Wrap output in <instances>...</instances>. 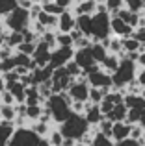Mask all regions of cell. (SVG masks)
Masks as SVG:
<instances>
[{"label": "cell", "instance_id": "cell-1", "mask_svg": "<svg viewBox=\"0 0 145 146\" xmlns=\"http://www.w3.org/2000/svg\"><path fill=\"white\" fill-rule=\"evenodd\" d=\"M138 63L132 61L130 57H127V54H121V63L117 67V70L112 74V80H113V89H125L130 82H134L136 76H138Z\"/></svg>", "mask_w": 145, "mask_h": 146}, {"label": "cell", "instance_id": "cell-2", "mask_svg": "<svg viewBox=\"0 0 145 146\" xmlns=\"http://www.w3.org/2000/svg\"><path fill=\"white\" fill-rule=\"evenodd\" d=\"M71 104H72V98L67 91H63V93H60V94H52V96L47 100V106L50 107V113H52V120L58 126L63 124L72 115Z\"/></svg>", "mask_w": 145, "mask_h": 146}, {"label": "cell", "instance_id": "cell-3", "mask_svg": "<svg viewBox=\"0 0 145 146\" xmlns=\"http://www.w3.org/2000/svg\"><path fill=\"white\" fill-rule=\"evenodd\" d=\"M60 131L63 133V137H69V139L80 141L86 133H89L91 124L87 122L86 115H78V113H72L69 118H67L63 124L58 126Z\"/></svg>", "mask_w": 145, "mask_h": 146}, {"label": "cell", "instance_id": "cell-4", "mask_svg": "<svg viewBox=\"0 0 145 146\" xmlns=\"http://www.w3.org/2000/svg\"><path fill=\"white\" fill-rule=\"evenodd\" d=\"M110 35H113L110 11H97V13H93V19H91V39H93V43L95 41H104Z\"/></svg>", "mask_w": 145, "mask_h": 146}, {"label": "cell", "instance_id": "cell-5", "mask_svg": "<svg viewBox=\"0 0 145 146\" xmlns=\"http://www.w3.org/2000/svg\"><path fill=\"white\" fill-rule=\"evenodd\" d=\"M4 24L9 32H24L32 24V17H30V9L17 6L9 15L4 17Z\"/></svg>", "mask_w": 145, "mask_h": 146}, {"label": "cell", "instance_id": "cell-6", "mask_svg": "<svg viewBox=\"0 0 145 146\" xmlns=\"http://www.w3.org/2000/svg\"><path fill=\"white\" fill-rule=\"evenodd\" d=\"M41 137L32 128H17L11 135L7 146H37Z\"/></svg>", "mask_w": 145, "mask_h": 146}, {"label": "cell", "instance_id": "cell-7", "mask_svg": "<svg viewBox=\"0 0 145 146\" xmlns=\"http://www.w3.org/2000/svg\"><path fill=\"white\" fill-rule=\"evenodd\" d=\"M75 57V46H58L56 50H52L50 56V65L54 68L58 67H65L67 63Z\"/></svg>", "mask_w": 145, "mask_h": 146}, {"label": "cell", "instance_id": "cell-8", "mask_svg": "<svg viewBox=\"0 0 145 146\" xmlns=\"http://www.w3.org/2000/svg\"><path fill=\"white\" fill-rule=\"evenodd\" d=\"M89 91H91V85L87 82L75 80V82L71 83V87L67 89V93L71 94L72 100H78V102H89Z\"/></svg>", "mask_w": 145, "mask_h": 146}, {"label": "cell", "instance_id": "cell-9", "mask_svg": "<svg viewBox=\"0 0 145 146\" xmlns=\"http://www.w3.org/2000/svg\"><path fill=\"white\" fill-rule=\"evenodd\" d=\"M50 56H52V50L45 41H37V46H36V52H34V59H36L37 67H47L50 65Z\"/></svg>", "mask_w": 145, "mask_h": 146}, {"label": "cell", "instance_id": "cell-10", "mask_svg": "<svg viewBox=\"0 0 145 146\" xmlns=\"http://www.w3.org/2000/svg\"><path fill=\"white\" fill-rule=\"evenodd\" d=\"M72 59H75L76 63L82 67V70H86V68L97 65V61H95V57H93V52H91V46L75 50V57H72Z\"/></svg>", "mask_w": 145, "mask_h": 146}, {"label": "cell", "instance_id": "cell-11", "mask_svg": "<svg viewBox=\"0 0 145 146\" xmlns=\"http://www.w3.org/2000/svg\"><path fill=\"white\" fill-rule=\"evenodd\" d=\"M76 78H72V76L67 72V68L65 67H58V68H54V74H52V82L56 83V85H60L63 91H67L71 87V83L75 82Z\"/></svg>", "mask_w": 145, "mask_h": 146}, {"label": "cell", "instance_id": "cell-12", "mask_svg": "<svg viewBox=\"0 0 145 146\" xmlns=\"http://www.w3.org/2000/svg\"><path fill=\"white\" fill-rule=\"evenodd\" d=\"M112 33L117 37H130L134 33V28L121 17H112Z\"/></svg>", "mask_w": 145, "mask_h": 146}, {"label": "cell", "instance_id": "cell-13", "mask_svg": "<svg viewBox=\"0 0 145 146\" xmlns=\"http://www.w3.org/2000/svg\"><path fill=\"white\" fill-rule=\"evenodd\" d=\"M84 115H86L87 122H89L91 126H99V122L104 118V113L101 111V106H99V104H93V102H86V111H84Z\"/></svg>", "mask_w": 145, "mask_h": 146}, {"label": "cell", "instance_id": "cell-14", "mask_svg": "<svg viewBox=\"0 0 145 146\" xmlns=\"http://www.w3.org/2000/svg\"><path fill=\"white\" fill-rule=\"evenodd\" d=\"M71 9L76 17L78 15H93L97 13V0H76V4Z\"/></svg>", "mask_w": 145, "mask_h": 146}, {"label": "cell", "instance_id": "cell-15", "mask_svg": "<svg viewBox=\"0 0 145 146\" xmlns=\"http://www.w3.org/2000/svg\"><path fill=\"white\" fill-rule=\"evenodd\" d=\"M76 28V15L72 13V9H65L62 15H60V26L58 32H65L69 33L71 30Z\"/></svg>", "mask_w": 145, "mask_h": 146}, {"label": "cell", "instance_id": "cell-16", "mask_svg": "<svg viewBox=\"0 0 145 146\" xmlns=\"http://www.w3.org/2000/svg\"><path fill=\"white\" fill-rule=\"evenodd\" d=\"M52 74H54V67L52 65H47V67H37L32 70V78H34V83L41 85V83L52 80Z\"/></svg>", "mask_w": 145, "mask_h": 146}, {"label": "cell", "instance_id": "cell-17", "mask_svg": "<svg viewBox=\"0 0 145 146\" xmlns=\"http://www.w3.org/2000/svg\"><path fill=\"white\" fill-rule=\"evenodd\" d=\"M6 89L11 91V94L15 96L17 104H26V85H22L21 80H17V82H6Z\"/></svg>", "mask_w": 145, "mask_h": 146}, {"label": "cell", "instance_id": "cell-18", "mask_svg": "<svg viewBox=\"0 0 145 146\" xmlns=\"http://www.w3.org/2000/svg\"><path fill=\"white\" fill-rule=\"evenodd\" d=\"M130 129H132V124L128 122H113V128H112V137L113 141H123V139H128L130 137Z\"/></svg>", "mask_w": 145, "mask_h": 146}, {"label": "cell", "instance_id": "cell-19", "mask_svg": "<svg viewBox=\"0 0 145 146\" xmlns=\"http://www.w3.org/2000/svg\"><path fill=\"white\" fill-rule=\"evenodd\" d=\"M15 124L13 122H7V120H0V146H7L11 135L15 131Z\"/></svg>", "mask_w": 145, "mask_h": 146}, {"label": "cell", "instance_id": "cell-20", "mask_svg": "<svg viewBox=\"0 0 145 146\" xmlns=\"http://www.w3.org/2000/svg\"><path fill=\"white\" fill-rule=\"evenodd\" d=\"M127 115H128V107H127V104L123 102V104H117V106L106 115V118H110L112 122H123V120H127Z\"/></svg>", "mask_w": 145, "mask_h": 146}, {"label": "cell", "instance_id": "cell-21", "mask_svg": "<svg viewBox=\"0 0 145 146\" xmlns=\"http://www.w3.org/2000/svg\"><path fill=\"white\" fill-rule=\"evenodd\" d=\"M104 43V46L108 48V52H112V54H125V50H123V37H117V35H110L108 39H104L102 41Z\"/></svg>", "mask_w": 145, "mask_h": 146}, {"label": "cell", "instance_id": "cell-22", "mask_svg": "<svg viewBox=\"0 0 145 146\" xmlns=\"http://www.w3.org/2000/svg\"><path fill=\"white\" fill-rule=\"evenodd\" d=\"M119 63H121V56H119V54H112V52H110L108 56H106V59L101 63V67L104 68L106 72L113 74V72L117 70V67H119Z\"/></svg>", "mask_w": 145, "mask_h": 146}, {"label": "cell", "instance_id": "cell-23", "mask_svg": "<svg viewBox=\"0 0 145 146\" xmlns=\"http://www.w3.org/2000/svg\"><path fill=\"white\" fill-rule=\"evenodd\" d=\"M91 52H93V57L97 63H102V61L106 59V56H108V48L104 46V43L102 41H95L93 44H91Z\"/></svg>", "mask_w": 145, "mask_h": 146}, {"label": "cell", "instance_id": "cell-24", "mask_svg": "<svg viewBox=\"0 0 145 146\" xmlns=\"http://www.w3.org/2000/svg\"><path fill=\"white\" fill-rule=\"evenodd\" d=\"M125 104L128 109H145V98L142 94H125Z\"/></svg>", "mask_w": 145, "mask_h": 146}, {"label": "cell", "instance_id": "cell-25", "mask_svg": "<svg viewBox=\"0 0 145 146\" xmlns=\"http://www.w3.org/2000/svg\"><path fill=\"white\" fill-rule=\"evenodd\" d=\"M91 19H93V15H78L76 17V28H80L84 35L87 37H91Z\"/></svg>", "mask_w": 145, "mask_h": 146}, {"label": "cell", "instance_id": "cell-26", "mask_svg": "<svg viewBox=\"0 0 145 146\" xmlns=\"http://www.w3.org/2000/svg\"><path fill=\"white\" fill-rule=\"evenodd\" d=\"M123 50L125 54H130V52H142L143 50V44L140 43L138 39H134V37H123Z\"/></svg>", "mask_w": 145, "mask_h": 146}, {"label": "cell", "instance_id": "cell-27", "mask_svg": "<svg viewBox=\"0 0 145 146\" xmlns=\"http://www.w3.org/2000/svg\"><path fill=\"white\" fill-rule=\"evenodd\" d=\"M0 117H2V120L13 122L15 118L19 117V115H17V109H15V106H7V104H0Z\"/></svg>", "mask_w": 145, "mask_h": 146}, {"label": "cell", "instance_id": "cell-28", "mask_svg": "<svg viewBox=\"0 0 145 146\" xmlns=\"http://www.w3.org/2000/svg\"><path fill=\"white\" fill-rule=\"evenodd\" d=\"M30 128L34 129V131L37 133L39 137H48L50 135V126L47 124V122H41V120H36V122H30Z\"/></svg>", "mask_w": 145, "mask_h": 146}, {"label": "cell", "instance_id": "cell-29", "mask_svg": "<svg viewBox=\"0 0 145 146\" xmlns=\"http://www.w3.org/2000/svg\"><path fill=\"white\" fill-rule=\"evenodd\" d=\"M93 146H115V141L97 129V133L93 135Z\"/></svg>", "mask_w": 145, "mask_h": 146}, {"label": "cell", "instance_id": "cell-30", "mask_svg": "<svg viewBox=\"0 0 145 146\" xmlns=\"http://www.w3.org/2000/svg\"><path fill=\"white\" fill-rule=\"evenodd\" d=\"M21 43H24V35H22V32H9V35L6 37V44L9 48H17Z\"/></svg>", "mask_w": 145, "mask_h": 146}, {"label": "cell", "instance_id": "cell-31", "mask_svg": "<svg viewBox=\"0 0 145 146\" xmlns=\"http://www.w3.org/2000/svg\"><path fill=\"white\" fill-rule=\"evenodd\" d=\"M13 59H15V63H17V67H26V68H30V67H32L34 57L28 56V54H22V52H15V54H13Z\"/></svg>", "mask_w": 145, "mask_h": 146}, {"label": "cell", "instance_id": "cell-32", "mask_svg": "<svg viewBox=\"0 0 145 146\" xmlns=\"http://www.w3.org/2000/svg\"><path fill=\"white\" fill-rule=\"evenodd\" d=\"M19 6V0H0V19L9 15Z\"/></svg>", "mask_w": 145, "mask_h": 146}, {"label": "cell", "instance_id": "cell-33", "mask_svg": "<svg viewBox=\"0 0 145 146\" xmlns=\"http://www.w3.org/2000/svg\"><path fill=\"white\" fill-rule=\"evenodd\" d=\"M41 115H43V106H41V104L39 106H28V109H26V117H28L32 122L39 120Z\"/></svg>", "mask_w": 145, "mask_h": 146}, {"label": "cell", "instance_id": "cell-34", "mask_svg": "<svg viewBox=\"0 0 145 146\" xmlns=\"http://www.w3.org/2000/svg\"><path fill=\"white\" fill-rule=\"evenodd\" d=\"M43 9L47 11V13H50V15H62L63 11H65V7H62L60 4H56L54 0H50V2H47V4H43Z\"/></svg>", "mask_w": 145, "mask_h": 146}, {"label": "cell", "instance_id": "cell-35", "mask_svg": "<svg viewBox=\"0 0 145 146\" xmlns=\"http://www.w3.org/2000/svg\"><path fill=\"white\" fill-rule=\"evenodd\" d=\"M56 41H58V46H72L75 44L71 33H65V32H56Z\"/></svg>", "mask_w": 145, "mask_h": 146}, {"label": "cell", "instance_id": "cell-36", "mask_svg": "<svg viewBox=\"0 0 145 146\" xmlns=\"http://www.w3.org/2000/svg\"><path fill=\"white\" fill-rule=\"evenodd\" d=\"M41 41H45V43L50 46V50H56L58 48V41H56V32H50V30H47V32L41 35Z\"/></svg>", "mask_w": 145, "mask_h": 146}, {"label": "cell", "instance_id": "cell-37", "mask_svg": "<svg viewBox=\"0 0 145 146\" xmlns=\"http://www.w3.org/2000/svg\"><path fill=\"white\" fill-rule=\"evenodd\" d=\"M106 7H108L110 15L115 17L117 11H119L121 7H125V0H106Z\"/></svg>", "mask_w": 145, "mask_h": 146}, {"label": "cell", "instance_id": "cell-38", "mask_svg": "<svg viewBox=\"0 0 145 146\" xmlns=\"http://www.w3.org/2000/svg\"><path fill=\"white\" fill-rule=\"evenodd\" d=\"M142 115H143V109H128V115H127V120L128 124H140V120H142Z\"/></svg>", "mask_w": 145, "mask_h": 146}, {"label": "cell", "instance_id": "cell-39", "mask_svg": "<svg viewBox=\"0 0 145 146\" xmlns=\"http://www.w3.org/2000/svg\"><path fill=\"white\" fill-rule=\"evenodd\" d=\"M104 96H106V93L102 89H99V87H91V91H89V102L101 104L102 100H104Z\"/></svg>", "mask_w": 145, "mask_h": 146}, {"label": "cell", "instance_id": "cell-40", "mask_svg": "<svg viewBox=\"0 0 145 146\" xmlns=\"http://www.w3.org/2000/svg\"><path fill=\"white\" fill-rule=\"evenodd\" d=\"M125 7L134 13H143V0H125Z\"/></svg>", "mask_w": 145, "mask_h": 146}, {"label": "cell", "instance_id": "cell-41", "mask_svg": "<svg viewBox=\"0 0 145 146\" xmlns=\"http://www.w3.org/2000/svg\"><path fill=\"white\" fill-rule=\"evenodd\" d=\"M36 46H37V43H28V41H24V43H21L15 48V52H22V54H28V56H34Z\"/></svg>", "mask_w": 145, "mask_h": 146}, {"label": "cell", "instance_id": "cell-42", "mask_svg": "<svg viewBox=\"0 0 145 146\" xmlns=\"http://www.w3.org/2000/svg\"><path fill=\"white\" fill-rule=\"evenodd\" d=\"M48 139H50V143L52 146H63V133L60 131V128H56V129H52L50 131V135H48Z\"/></svg>", "mask_w": 145, "mask_h": 146}, {"label": "cell", "instance_id": "cell-43", "mask_svg": "<svg viewBox=\"0 0 145 146\" xmlns=\"http://www.w3.org/2000/svg\"><path fill=\"white\" fill-rule=\"evenodd\" d=\"M65 68H67V72H69V74L72 76V78H78V76L82 74V67H80V65L76 63L75 59H71L69 63L65 65Z\"/></svg>", "mask_w": 145, "mask_h": 146}, {"label": "cell", "instance_id": "cell-44", "mask_svg": "<svg viewBox=\"0 0 145 146\" xmlns=\"http://www.w3.org/2000/svg\"><path fill=\"white\" fill-rule=\"evenodd\" d=\"M0 104H7V106H15L17 104V100H15V96L11 94V91H2L0 93Z\"/></svg>", "mask_w": 145, "mask_h": 146}, {"label": "cell", "instance_id": "cell-45", "mask_svg": "<svg viewBox=\"0 0 145 146\" xmlns=\"http://www.w3.org/2000/svg\"><path fill=\"white\" fill-rule=\"evenodd\" d=\"M143 133H145V128H143L142 124H132V129H130V137H132V139L142 141L143 139Z\"/></svg>", "mask_w": 145, "mask_h": 146}, {"label": "cell", "instance_id": "cell-46", "mask_svg": "<svg viewBox=\"0 0 145 146\" xmlns=\"http://www.w3.org/2000/svg\"><path fill=\"white\" fill-rule=\"evenodd\" d=\"M143 139L138 141V139H132V137H128V139H123V141H117L115 146H143Z\"/></svg>", "mask_w": 145, "mask_h": 146}, {"label": "cell", "instance_id": "cell-47", "mask_svg": "<svg viewBox=\"0 0 145 146\" xmlns=\"http://www.w3.org/2000/svg\"><path fill=\"white\" fill-rule=\"evenodd\" d=\"M91 44H93V39H91V37H86V35H84L82 39L75 41V44H72V46H75V50H78V48H87V46H91Z\"/></svg>", "mask_w": 145, "mask_h": 146}, {"label": "cell", "instance_id": "cell-48", "mask_svg": "<svg viewBox=\"0 0 145 146\" xmlns=\"http://www.w3.org/2000/svg\"><path fill=\"white\" fill-rule=\"evenodd\" d=\"M99 106H101V111L104 113V117H106V115H108L110 111H112L113 107H115V104H112V102H110L108 98H104V100H102L101 104H99Z\"/></svg>", "mask_w": 145, "mask_h": 146}, {"label": "cell", "instance_id": "cell-49", "mask_svg": "<svg viewBox=\"0 0 145 146\" xmlns=\"http://www.w3.org/2000/svg\"><path fill=\"white\" fill-rule=\"evenodd\" d=\"M132 37H134V39H138L142 44H145V26H140V28H136L134 33H132Z\"/></svg>", "mask_w": 145, "mask_h": 146}, {"label": "cell", "instance_id": "cell-50", "mask_svg": "<svg viewBox=\"0 0 145 146\" xmlns=\"http://www.w3.org/2000/svg\"><path fill=\"white\" fill-rule=\"evenodd\" d=\"M71 37H72V41H78V39H82V37H84V32H82V30H80V28H75V30H71ZM87 37V35H86Z\"/></svg>", "mask_w": 145, "mask_h": 146}, {"label": "cell", "instance_id": "cell-51", "mask_svg": "<svg viewBox=\"0 0 145 146\" xmlns=\"http://www.w3.org/2000/svg\"><path fill=\"white\" fill-rule=\"evenodd\" d=\"M15 109H17L19 117H26V109H28V106H26V104H15Z\"/></svg>", "mask_w": 145, "mask_h": 146}, {"label": "cell", "instance_id": "cell-52", "mask_svg": "<svg viewBox=\"0 0 145 146\" xmlns=\"http://www.w3.org/2000/svg\"><path fill=\"white\" fill-rule=\"evenodd\" d=\"M54 2H56V4H60L62 7H65V9H71L72 4H75L76 0H54Z\"/></svg>", "mask_w": 145, "mask_h": 146}, {"label": "cell", "instance_id": "cell-53", "mask_svg": "<svg viewBox=\"0 0 145 146\" xmlns=\"http://www.w3.org/2000/svg\"><path fill=\"white\" fill-rule=\"evenodd\" d=\"M136 80L140 82V85H142V87H145V67L138 70V76H136Z\"/></svg>", "mask_w": 145, "mask_h": 146}, {"label": "cell", "instance_id": "cell-54", "mask_svg": "<svg viewBox=\"0 0 145 146\" xmlns=\"http://www.w3.org/2000/svg\"><path fill=\"white\" fill-rule=\"evenodd\" d=\"M136 63H138V67H140V68H143V67H145V50H142V52H140L138 61H136Z\"/></svg>", "mask_w": 145, "mask_h": 146}, {"label": "cell", "instance_id": "cell-55", "mask_svg": "<svg viewBox=\"0 0 145 146\" xmlns=\"http://www.w3.org/2000/svg\"><path fill=\"white\" fill-rule=\"evenodd\" d=\"M37 146H52V143H50V139H48V137H41L39 143H37Z\"/></svg>", "mask_w": 145, "mask_h": 146}, {"label": "cell", "instance_id": "cell-56", "mask_svg": "<svg viewBox=\"0 0 145 146\" xmlns=\"http://www.w3.org/2000/svg\"><path fill=\"white\" fill-rule=\"evenodd\" d=\"M2 91H6V80H4V76L0 74V93Z\"/></svg>", "mask_w": 145, "mask_h": 146}, {"label": "cell", "instance_id": "cell-57", "mask_svg": "<svg viewBox=\"0 0 145 146\" xmlns=\"http://www.w3.org/2000/svg\"><path fill=\"white\" fill-rule=\"evenodd\" d=\"M140 124L145 128V109H143V115H142V120H140Z\"/></svg>", "mask_w": 145, "mask_h": 146}, {"label": "cell", "instance_id": "cell-58", "mask_svg": "<svg viewBox=\"0 0 145 146\" xmlns=\"http://www.w3.org/2000/svg\"><path fill=\"white\" fill-rule=\"evenodd\" d=\"M36 2H39V4H47V2H50V0H36Z\"/></svg>", "mask_w": 145, "mask_h": 146}, {"label": "cell", "instance_id": "cell-59", "mask_svg": "<svg viewBox=\"0 0 145 146\" xmlns=\"http://www.w3.org/2000/svg\"><path fill=\"white\" fill-rule=\"evenodd\" d=\"M140 94H142V96L145 98V87H143V89H142V93H140Z\"/></svg>", "mask_w": 145, "mask_h": 146}, {"label": "cell", "instance_id": "cell-60", "mask_svg": "<svg viewBox=\"0 0 145 146\" xmlns=\"http://www.w3.org/2000/svg\"><path fill=\"white\" fill-rule=\"evenodd\" d=\"M143 13H145V0H143Z\"/></svg>", "mask_w": 145, "mask_h": 146}, {"label": "cell", "instance_id": "cell-61", "mask_svg": "<svg viewBox=\"0 0 145 146\" xmlns=\"http://www.w3.org/2000/svg\"><path fill=\"white\" fill-rule=\"evenodd\" d=\"M143 143H145V133H143Z\"/></svg>", "mask_w": 145, "mask_h": 146}]
</instances>
